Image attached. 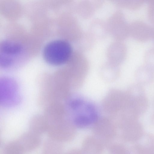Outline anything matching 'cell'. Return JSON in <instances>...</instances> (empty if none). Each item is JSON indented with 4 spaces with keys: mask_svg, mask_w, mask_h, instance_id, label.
<instances>
[{
    "mask_svg": "<svg viewBox=\"0 0 154 154\" xmlns=\"http://www.w3.org/2000/svg\"><path fill=\"white\" fill-rule=\"evenodd\" d=\"M73 112L75 126L84 128L94 124L97 119V113L92 104L80 99H73L69 104Z\"/></svg>",
    "mask_w": 154,
    "mask_h": 154,
    "instance_id": "1",
    "label": "cell"
},
{
    "mask_svg": "<svg viewBox=\"0 0 154 154\" xmlns=\"http://www.w3.org/2000/svg\"><path fill=\"white\" fill-rule=\"evenodd\" d=\"M72 52V48L69 43L63 40H56L50 42L46 45L43 55L48 63L58 65L66 62Z\"/></svg>",
    "mask_w": 154,
    "mask_h": 154,
    "instance_id": "2",
    "label": "cell"
},
{
    "mask_svg": "<svg viewBox=\"0 0 154 154\" xmlns=\"http://www.w3.org/2000/svg\"><path fill=\"white\" fill-rule=\"evenodd\" d=\"M16 82L12 79L4 77L0 82V102L2 105L11 107L17 104L20 100Z\"/></svg>",
    "mask_w": 154,
    "mask_h": 154,
    "instance_id": "3",
    "label": "cell"
},
{
    "mask_svg": "<svg viewBox=\"0 0 154 154\" xmlns=\"http://www.w3.org/2000/svg\"><path fill=\"white\" fill-rule=\"evenodd\" d=\"M0 64L4 68L11 67L17 58L21 53L22 48L18 43L10 40L5 41L0 45Z\"/></svg>",
    "mask_w": 154,
    "mask_h": 154,
    "instance_id": "4",
    "label": "cell"
},
{
    "mask_svg": "<svg viewBox=\"0 0 154 154\" xmlns=\"http://www.w3.org/2000/svg\"><path fill=\"white\" fill-rule=\"evenodd\" d=\"M129 29L131 36L137 40L145 41L152 38L153 27L142 21H134L130 25Z\"/></svg>",
    "mask_w": 154,
    "mask_h": 154,
    "instance_id": "5",
    "label": "cell"
},
{
    "mask_svg": "<svg viewBox=\"0 0 154 154\" xmlns=\"http://www.w3.org/2000/svg\"><path fill=\"white\" fill-rule=\"evenodd\" d=\"M105 146L94 136H88L82 143L81 149L82 154H102Z\"/></svg>",
    "mask_w": 154,
    "mask_h": 154,
    "instance_id": "6",
    "label": "cell"
},
{
    "mask_svg": "<svg viewBox=\"0 0 154 154\" xmlns=\"http://www.w3.org/2000/svg\"><path fill=\"white\" fill-rule=\"evenodd\" d=\"M154 71L146 64L141 65L135 71V78L140 84H149L151 83L153 80Z\"/></svg>",
    "mask_w": 154,
    "mask_h": 154,
    "instance_id": "7",
    "label": "cell"
},
{
    "mask_svg": "<svg viewBox=\"0 0 154 154\" xmlns=\"http://www.w3.org/2000/svg\"><path fill=\"white\" fill-rule=\"evenodd\" d=\"M131 106L138 116L143 114L147 109L148 100L144 95L131 98Z\"/></svg>",
    "mask_w": 154,
    "mask_h": 154,
    "instance_id": "8",
    "label": "cell"
},
{
    "mask_svg": "<svg viewBox=\"0 0 154 154\" xmlns=\"http://www.w3.org/2000/svg\"><path fill=\"white\" fill-rule=\"evenodd\" d=\"M144 58L145 64L154 71V47L150 48L146 51Z\"/></svg>",
    "mask_w": 154,
    "mask_h": 154,
    "instance_id": "9",
    "label": "cell"
},
{
    "mask_svg": "<svg viewBox=\"0 0 154 154\" xmlns=\"http://www.w3.org/2000/svg\"><path fill=\"white\" fill-rule=\"evenodd\" d=\"M108 148L109 154H126L124 149L119 144L112 143Z\"/></svg>",
    "mask_w": 154,
    "mask_h": 154,
    "instance_id": "10",
    "label": "cell"
},
{
    "mask_svg": "<svg viewBox=\"0 0 154 154\" xmlns=\"http://www.w3.org/2000/svg\"><path fill=\"white\" fill-rule=\"evenodd\" d=\"M130 91L131 98L144 94L143 88L139 85H134Z\"/></svg>",
    "mask_w": 154,
    "mask_h": 154,
    "instance_id": "11",
    "label": "cell"
},
{
    "mask_svg": "<svg viewBox=\"0 0 154 154\" xmlns=\"http://www.w3.org/2000/svg\"><path fill=\"white\" fill-rule=\"evenodd\" d=\"M147 15L150 21L154 24V0L149 1Z\"/></svg>",
    "mask_w": 154,
    "mask_h": 154,
    "instance_id": "12",
    "label": "cell"
},
{
    "mask_svg": "<svg viewBox=\"0 0 154 154\" xmlns=\"http://www.w3.org/2000/svg\"><path fill=\"white\" fill-rule=\"evenodd\" d=\"M67 154H82L81 149L75 148L70 150Z\"/></svg>",
    "mask_w": 154,
    "mask_h": 154,
    "instance_id": "13",
    "label": "cell"
},
{
    "mask_svg": "<svg viewBox=\"0 0 154 154\" xmlns=\"http://www.w3.org/2000/svg\"><path fill=\"white\" fill-rule=\"evenodd\" d=\"M152 38H153V40L154 41V27H153V32Z\"/></svg>",
    "mask_w": 154,
    "mask_h": 154,
    "instance_id": "14",
    "label": "cell"
},
{
    "mask_svg": "<svg viewBox=\"0 0 154 154\" xmlns=\"http://www.w3.org/2000/svg\"><path fill=\"white\" fill-rule=\"evenodd\" d=\"M152 116V119L153 120V121L154 122V113L153 114Z\"/></svg>",
    "mask_w": 154,
    "mask_h": 154,
    "instance_id": "15",
    "label": "cell"
},
{
    "mask_svg": "<svg viewBox=\"0 0 154 154\" xmlns=\"http://www.w3.org/2000/svg\"><path fill=\"white\" fill-rule=\"evenodd\" d=\"M152 105L153 106V107H154V99H153V100Z\"/></svg>",
    "mask_w": 154,
    "mask_h": 154,
    "instance_id": "16",
    "label": "cell"
}]
</instances>
